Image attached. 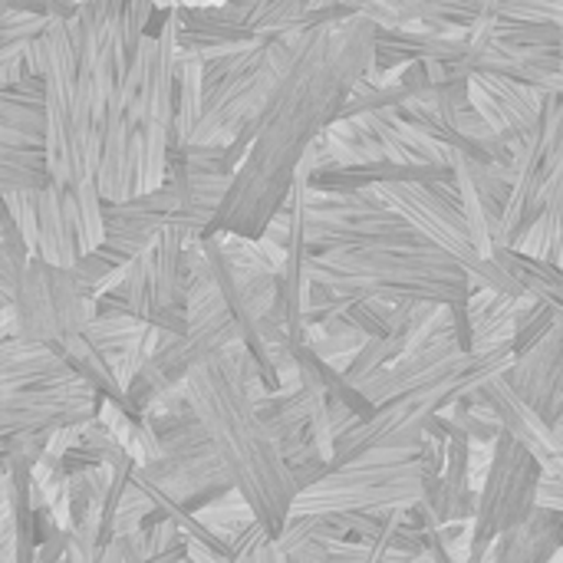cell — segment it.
<instances>
[{
	"label": "cell",
	"mask_w": 563,
	"mask_h": 563,
	"mask_svg": "<svg viewBox=\"0 0 563 563\" xmlns=\"http://www.w3.org/2000/svg\"><path fill=\"white\" fill-rule=\"evenodd\" d=\"M376 23L360 10L300 33L297 53L257 119L224 148L231 185L201 238L261 241L284 211L307 152L336 125L353 86L369 73Z\"/></svg>",
	"instance_id": "6da1fadb"
},
{
	"label": "cell",
	"mask_w": 563,
	"mask_h": 563,
	"mask_svg": "<svg viewBox=\"0 0 563 563\" xmlns=\"http://www.w3.org/2000/svg\"><path fill=\"white\" fill-rule=\"evenodd\" d=\"M155 3H76L69 20H46L43 43V152L49 185L79 205L89 247L102 244L96 172L119 79L155 20Z\"/></svg>",
	"instance_id": "7a4b0ae2"
},
{
	"label": "cell",
	"mask_w": 563,
	"mask_h": 563,
	"mask_svg": "<svg viewBox=\"0 0 563 563\" xmlns=\"http://www.w3.org/2000/svg\"><path fill=\"white\" fill-rule=\"evenodd\" d=\"M181 393L201 422L234 495L247 505L257 528L277 541L290 521L297 485L290 468L257 416V399L267 396L254 360L244 346H234L205 366H198Z\"/></svg>",
	"instance_id": "3957f363"
},
{
	"label": "cell",
	"mask_w": 563,
	"mask_h": 563,
	"mask_svg": "<svg viewBox=\"0 0 563 563\" xmlns=\"http://www.w3.org/2000/svg\"><path fill=\"white\" fill-rule=\"evenodd\" d=\"M175 7H158L109 106L96 191L122 205L162 188L175 122Z\"/></svg>",
	"instance_id": "277c9868"
},
{
	"label": "cell",
	"mask_w": 563,
	"mask_h": 563,
	"mask_svg": "<svg viewBox=\"0 0 563 563\" xmlns=\"http://www.w3.org/2000/svg\"><path fill=\"white\" fill-rule=\"evenodd\" d=\"M307 287L333 300H376L386 307H455L475 294L472 277L429 244L379 251H330L307 257Z\"/></svg>",
	"instance_id": "5b68a950"
},
{
	"label": "cell",
	"mask_w": 563,
	"mask_h": 563,
	"mask_svg": "<svg viewBox=\"0 0 563 563\" xmlns=\"http://www.w3.org/2000/svg\"><path fill=\"white\" fill-rule=\"evenodd\" d=\"M307 33V30H303ZM300 33L264 36L201 59V115L188 145L228 148L257 119L297 53Z\"/></svg>",
	"instance_id": "8992f818"
},
{
	"label": "cell",
	"mask_w": 563,
	"mask_h": 563,
	"mask_svg": "<svg viewBox=\"0 0 563 563\" xmlns=\"http://www.w3.org/2000/svg\"><path fill=\"white\" fill-rule=\"evenodd\" d=\"M191 238L178 228L162 231L148 251H142L122 274L119 287L92 300V317H132L168 336H181L188 320V287L195 277Z\"/></svg>",
	"instance_id": "52a82bcc"
},
{
	"label": "cell",
	"mask_w": 563,
	"mask_h": 563,
	"mask_svg": "<svg viewBox=\"0 0 563 563\" xmlns=\"http://www.w3.org/2000/svg\"><path fill=\"white\" fill-rule=\"evenodd\" d=\"M426 482L419 452H369L330 468L313 488L300 492L294 515H396L422 501Z\"/></svg>",
	"instance_id": "ba28073f"
},
{
	"label": "cell",
	"mask_w": 563,
	"mask_h": 563,
	"mask_svg": "<svg viewBox=\"0 0 563 563\" xmlns=\"http://www.w3.org/2000/svg\"><path fill=\"white\" fill-rule=\"evenodd\" d=\"M3 340H23L59 353L86 333L92 320V297L82 290L73 267L30 261L3 294Z\"/></svg>",
	"instance_id": "9c48e42d"
},
{
	"label": "cell",
	"mask_w": 563,
	"mask_h": 563,
	"mask_svg": "<svg viewBox=\"0 0 563 563\" xmlns=\"http://www.w3.org/2000/svg\"><path fill=\"white\" fill-rule=\"evenodd\" d=\"M541 475V462L501 432V439L492 445L485 482L478 485V508L468 525L465 563H485L505 534L525 528L534 518Z\"/></svg>",
	"instance_id": "30bf717a"
},
{
	"label": "cell",
	"mask_w": 563,
	"mask_h": 563,
	"mask_svg": "<svg viewBox=\"0 0 563 563\" xmlns=\"http://www.w3.org/2000/svg\"><path fill=\"white\" fill-rule=\"evenodd\" d=\"M303 241L307 254L330 251H379V247H416L426 244L376 191L356 195H320L303 191Z\"/></svg>",
	"instance_id": "8fae6325"
},
{
	"label": "cell",
	"mask_w": 563,
	"mask_h": 563,
	"mask_svg": "<svg viewBox=\"0 0 563 563\" xmlns=\"http://www.w3.org/2000/svg\"><path fill=\"white\" fill-rule=\"evenodd\" d=\"M511 152H515V165L508 175L511 198H508V211L498 228L495 247L518 251L544 211V191L563 155V92L544 96L534 132Z\"/></svg>",
	"instance_id": "7c38bea8"
},
{
	"label": "cell",
	"mask_w": 563,
	"mask_h": 563,
	"mask_svg": "<svg viewBox=\"0 0 563 563\" xmlns=\"http://www.w3.org/2000/svg\"><path fill=\"white\" fill-rule=\"evenodd\" d=\"M102 399L76 376L46 389L0 399V462L33 439H49L63 429H79L99 419Z\"/></svg>",
	"instance_id": "4fadbf2b"
},
{
	"label": "cell",
	"mask_w": 563,
	"mask_h": 563,
	"mask_svg": "<svg viewBox=\"0 0 563 563\" xmlns=\"http://www.w3.org/2000/svg\"><path fill=\"white\" fill-rule=\"evenodd\" d=\"M505 383L511 393L548 426L563 422V320L525 356H518L505 369Z\"/></svg>",
	"instance_id": "5bb4252c"
},
{
	"label": "cell",
	"mask_w": 563,
	"mask_h": 563,
	"mask_svg": "<svg viewBox=\"0 0 563 563\" xmlns=\"http://www.w3.org/2000/svg\"><path fill=\"white\" fill-rule=\"evenodd\" d=\"M449 165H452V175H455L462 214H465V221L472 228V238H475L478 251L492 257L498 228H501L505 211H508L511 185L498 168L472 162V158H465L459 152H449Z\"/></svg>",
	"instance_id": "9a60e30c"
},
{
	"label": "cell",
	"mask_w": 563,
	"mask_h": 563,
	"mask_svg": "<svg viewBox=\"0 0 563 563\" xmlns=\"http://www.w3.org/2000/svg\"><path fill=\"white\" fill-rule=\"evenodd\" d=\"M468 106L488 122V129L508 148H515L534 132L544 92L518 86L501 76H468Z\"/></svg>",
	"instance_id": "2e32d148"
},
{
	"label": "cell",
	"mask_w": 563,
	"mask_h": 563,
	"mask_svg": "<svg viewBox=\"0 0 563 563\" xmlns=\"http://www.w3.org/2000/svg\"><path fill=\"white\" fill-rule=\"evenodd\" d=\"M468 53L465 36H449L426 26H376V49L369 73L396 76L412 63H432L442 69H455Z\"/></svg>",
	"instance_id": "e0dca14e"
},
{
	"label": "cell",
	"mask_w": 563,
	"mask_h": 563,
	"mask_svg": "<svg viewBox=\"0 0 563 563\" xmlns=\"http://www.w3.org/2000/svg\"><path fill=\"white\" fill-rule=\"evenodd\" d=\"M69 376L73 373L59 353L23 340H0V396L46 393Z\"/></svg>",
	"instance_id": "ac0fdd59"
},
{
	"label": "cell",
	"mask_w": 563,
	"mask_h": 563,
	"mask_svg": "<svg viewBox=\"0 0 563 563\" xmlns=\"http://www.w3.org/2000/svg\"><path fill=\"white\" fill-rule=\"evenodd\" d=\"M360 122L369 132V139L379 145L386 162H396V165H435V168L449 165V152L439 142H432L426 132L402 122L399 112L360 115Z\"/></svg>",
	"instance_id": "d6986e66"
},
{
	"label": "cell",
	"mask_w": 563,
	"mask_h": 563,
	"mask_svg": "<svg viewBox=\"0 0 563 563\" xmlns=\"http://www.w3.org/2000/svg\"><path fill=\"white\" fill-rule=\"evenodd\" d=\"M563 551V515L538 508L534 518L505 534L485 563H554Z\"/></svg>",
	"instance_id": "ffe728a7"
},
{
	"label": "cell",
	"mask_w": 563,
	"mask_h": 563,
	"mask_svg": "<svg viewBox=\"0 0 563 563\" xmlns=\"http://www.w3.org/2000/svg\"><path fill=\"white\" fill-rule=\"evenodd\" d=\"M492 261L515 280L525 300L544 303L548 310L558 313V320H563V267L541 257H528L525 251H508V247H495Z\"/></svg>",
	"instance_id": "44dd1931"
},
{
	"label": "cell",
	"mask_w": 563,
	"mask_h": 563,
	"mask_svg": "<svg viewBox=\"0 0 563 563\" xmlns=\"http://www.w3.org/2000/svg\"><path fill=\"white\" fill-rule=\"evenodd\" d=\"M521 300L492 294V290H475L468 297V323H472V353H495L508 350L515 340V317H518Z\"/></svg>",
	"instance_id": "7402d4cb"
},
{
	"label": "cell",
	"mask_w": 563,
	"mask_h": 563,
	"mask_svg": "<svg viewBox=\"0 0 563 563\" xmlns=\"http://www.w3.org/2000/svg\"><path fill=\"white\" fill-rule=\"evenodd\" d=\"M43 188H49L43 145L13 132H0V195Z\"/></svg>",
	"instance_id": "603a6c76"
},
{
	"label": "cell",
	"mask_w": 563,
	"mask_h": 563,
	"mask_svg": "<svg viewBox=\"0 0 563 563\" xmlns=\"http://www.w3.org/2000/svg\"><path fill=\"white\" fill-rule=\"evenodd\" d=\"M148 327L132 320V317H92L86 323V340L89 346H96L102 356H115V353H125Z\"/></svg>",
	"instance_id": "cb8c5ba5"
},
{
	"label": "cell",
	"mask_w": 563,
	"mask_h": 563,
	"mask_svg": "<svg viewBox=\"0 0 563 563\" xmlns=\"http://www.w3.org/2000/svg\"><path fill=\"white\" fill-rule=\"evenodd\" d=\"M558 313L548 310L544 303H534V300H521L518 307V317H515V340H511V353L515 360L525 356L528 350H534L554 327H558Z\"/></svg>",
	"instance_id": "d4e9b609"
},
{
	"label": "cell",
	"mask_w": 563,
	"mask_h": 563,
	"mask_svg": "<svg viewBox=\"0 0 563 563\" xmlns=\"http://www.w3.org/2000/svg\"><path fill=\"white\" fill-rule=\"evenodd\" d=\"M231 563H287L280 548L254 525L231 544Z\"/></svg>",
	"instance_id": "484cf974"
},
{
	"label": "cell",
	"mask_w": 563,
	"mask_h": 563,
	"mask_svg": "<svg viewBox=\"0 0 563 563\" xmlns=\"http://www.w3.org/2000/svg\"><path fill=\"white\" fill-rule=\"evenodd\" d=\"M538 508L563 515V478H554V475H541V488H538Z\"/></svg>",
	"instance_id": "4316f807"
},
{
	"label": "cell",
	"mask_w": 563,
	"mask_h": 563,
	"mask_svg": "<svg viewBox=\"0 0 563 563\" xmlns=\"http://www.w3.org/2000/svg\"><path fill=\"white\" fill-rule=\"evenodd\" d=\"M393 563H432L426 554H419V558H399V561H393Z\"/></svg>",
	"instance_id": "83f0119b"
},
{
	"label": "cell",
	"mask_w": 563,
	"mask_h": 563,
	"mask_svg": "<svg viewBox=\"0 0 563 563\" xmlns=\"http://www.w3.org/2000/svg\"><path fill=\"white\" fill-rule=\"evenodd\" d=\"M3 221H7V208H3V198H0V238H3Z\"/></svg>",
	"instance_id": "f1b7e54d"
},
{
	"label": "cell",
	"mask_w": 563,
	"mask_h": 563,
	"mask_svg": "<svg viewBox=\"0 0 563 563\" xmlns=\"http://www.w3.org/2000/svg\"><path fill=\"white\" fill-rule=\"evenodd\" d=\"M0 399H3V396H0Z\"/></svg>",
	"instance_id": "f546056e"
}]
</instances>
